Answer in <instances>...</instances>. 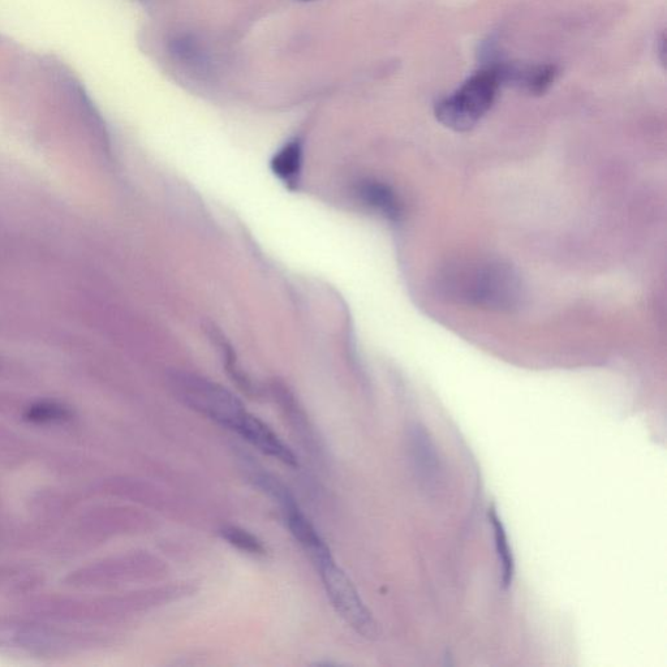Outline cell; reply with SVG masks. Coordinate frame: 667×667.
Here are the masks:
<instances>
[{
    "instance_id": "cell-11",
    "label": "cell",
    "mask_w": 667,
    "mask_h": 667,
    "mask_svg": "<svg viewBox=\"0 0 667 667\" xmlns=\"http://www.w3.org/2000/svg\"><path fill=\"white\" fill-rule=\"evenodd\" d=\"M489 518L494 531V540H496L499 567H501L502 587L507 589L510 588L512 582H514V555H512L509 537L506 535L505 527H503L502 520L499 519L497 510L494 509V507L489 512Z\"/></svg>"
},
{
    "instance_id": "cell-9",
    "label": "cell",
    "mask_w": 667,
    "mask_h": 667,
    "mask_svg": "<svg viewBox=\"0 0 667 667\" xmlns=\"http://www.w3.org/2000/svg\"><path fill=\"white\" fill-rule=\"evenodd\" d=\"M356 196L365 206L393 221L402 213L398 196L393 189L377 180H364L357 184Z\"/></svg>"
},
{
    "instance_id": "cell-6",
    "label": "cell",
    "mask_w": 667,
    "mask_h": 667,
    "mask_svg": "<svg viewBox=\"0 0 667 667\" xmlns=\"http://www.w3.org/2000/svg\"><path fill=\"white\" fill-rule=\"evenodd\" d=\"M239 436H242L245 441L255 446L261 453L270 456V458L277 459L279 462L287 464V466H298V459L287 445L269 428L268 425L248 413L242 425L236 430Z\"/></svg>"
},
{
    "instance_id": "cell-8",
    "label": "cell",
    "mask_w": 667,
    "mask_h": 667,
    "mask_svg": "<svg viewBox=\"0 0 667 667\" xmlns=\"http://www.w3.org/2000/svg\"><path fill=\"white\" fill-rule=\"evenodd\" d=\"M503 83H512L529 94H544L554 84L558 76L557 67L552 64L540 66H509L502 64Z\"/></svg>"
},
{
    "instance_id": "cell-1",
    "label": "cell",
    "mask_w": 667,
    "mask_h": 667,
    "mask_svg": "<svg viewBox=\"0 0 667 667\" xmlns=\"http://www.w3.org/2000/svg\"><path fill=\"white\" fill-rule=\"evenodd\" d=\"M503 84L501 64L486 67L464 81L434 107L438 122L455 132L471 131L492 109Z\"/></svg>"
},
{
    "instance_id": "cell-3",
    "label": "cell",
    "mask_w": 667,
    "mask_h": 667,
    "mask_svg": "<svg viewBox=\"0 0 667 667\" xmlns=\"http://www.w3.org/2000/svg\"><path fill=\"white\" fill-rule=\"evenodd\" d=\"M316 567L320 571L326 595L339 617L363 638L377 639L380 635V628H378L376 619L361 600L359 592L346 572L337 565L333 555L318 562Z\"/></svg>"
},
{
    "instance_id": "cell-4",
    "label": "cell",
    "mask_w": 667,
    "mask_h": 667,
    "mask_svg": "<svg viewBox=\"0 0 667 667\" xmlns=\"http://www.w3.org/2000/svg\"><path fill=\"white\" fill-rule=\"evenodd\" d=\"M459 290L469 303L486 308L510 309L519 299V283L512 271L501 265L485 264L463 271Z\"/></svg>"
},
{
    "instance_id": "cell-10",
    "label": "cell",
    "mask_w": 667,
    "mask_h": 667,
    "mask_svg": "<svg viewBox=\"0 0 667 667\" xmlns=\"http://www.w3.org/2000/svg\"><path fill=\"white\" fill-rule=\"evenodd\" d=\"M301 167H303V144L299 140L288 142L271 161L274 174L287 185L298 182Z\"/></svg>"
},
{
    "instance_id": "cell-7",
    "label": "cell",
    "mask_w": 667,
    "mask_h": 667,
    "mask_svg": "<svg viewBox=\"0 0 667 667\" xmlns=\"http://www.w3.org/2000/svg\"><path fill=\"white\" fill-rule=\"evenodd\" d=\"M282 511L292 536L303 546V549L311 557L314 565L331 557L329 546L325 544L320 533L317 532V529L309 522L307 516L300 510L296 499L288 503V505L283 506Z\"/></svg>"
},
{
    "instance_id": "cell-12",
    "label": "cell",
    "mask_w": 667,
    "mask_h": 667,
    "mask_svg": "<svg viewBox=\"0 0 667 667\" xmlns=\"http://www.w3.org/2000/svg\"><path fill=\"white\" fill-rule=\"evenodd\" d=\"M70 408L57 402H38L25 412V420L33 424H60L71 420Z\"/></svg>"
},
{
    "instance_id": "cell-5",
    "label": "cell",
    "mask_w": 667,
    "mask_h": 667,
    "mask_svg": "<svg viewBox=\"0 0 667 667\" xmlns=\"http://www.w3.org/2000/svg\"><path fill=\"white\" fill-rule=\"evenodd\" d=\"M410 451L417 479L428 492H436L442 483L443 467L436 443L425 426L415 424L410 429Z\"/></svg>"
},
{
    "instance_id": "cell-2",
    "label": "cell",
    "mask_w": 667,
    "mask_h": 667,
    "mask_svg": "<svg viewBox=\"0 0 667 667\" xmlns=\"http://www.w3.org/2000/svg\"><path fill=\"white\" fill-rule=\"evenodd\" d=\"M172 393L192 410L232 432L242 425L248 411L225 387L196 374L178 372L170 377Z\"/></svg>"
},
{
    "instance_id": "cell-13",
    "label": "cell",
    "mask_w": 667,
    "mask_h": 667,
    "mask_svg": "<svg viewBox=\"0 0 667 667\" xmlns=\"http://www.w3.org/2000/svg\"><path fill=\"white\" fill-rule=\"evenodd\" d=\"M221 536L228 544L235 546L242 552L255 555V557H264L266 549L264 544L253 536L252 533L234 526H228L221 529Z\"/></svg>"
}]
</instances>
